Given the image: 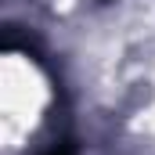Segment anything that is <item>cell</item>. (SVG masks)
Masks as SVG:
<instances>
[{
    "instance_id": "6da1fadb",
    "label": "cell",
    "mask_w": 155,
    "mask_h": 155,
    "mask_svg": "<svg viewBox=\"0 0 155 155\" xmlns=\"http://www.w3.org/2000/svg\"><path fill=\"white\" fill-rule=\"evenodd\" d=\"M47 155H76V148H72V144L65 141V144H54V148H51Z\"/></svg>"
}]
</instances>
